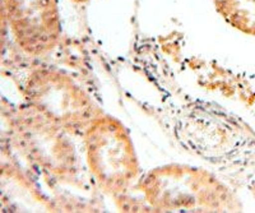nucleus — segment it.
I'll use <instances>...</instances> for the list:
<instances>
[{
	"label": "nucleus",
	"instance_id": "f03ea898",
	"mask_svg": "<svg viewBox=\"0 0 255 213\" xmlns=\"http://www.w3.org/2000/svg\"><path fill=\"white\" fill-rule=\"evenodd\" d=\"M151 212H241L236 185L207 166L165 164L144 170L135 187Z\"/></svg>",
	"mask_w": 255,
	"mask_h": 213
},
{
	"label": "nucleus",
	"instance_id": "39448f33",
	"mask_svg": "<svg viewBox=\"0 0 255 213\" xmlns=\"http://www.w3.org/2000/svg\"><path fill=\"white\" fill-rule=\"evenodd\" d=\"M22 94L27 106L77 137L105 112L97 99L73 74L55 65L33 68L24 79Z\"/></svg>",
	"mask_w": 255,
	"mask_h": 213
},
{
	"label": "nucleus",
	"instance_id": "9d476101",
	"mask_svg": "<svg viewBox=\"0 0 255 213\" xmlns=\"http://www.w3.org/2000/svg\"><path fill=\"white\" fill-rule=\"evenodd\" d=\"M68 3H70L72 5L76 6H86L90 3H92L93 0H67Z\"/></svg>",
	"mask_w": 255,
	"mask_h": 213
},
{
	"label": "nucleus",
	"instance_id": "423d86ee",
	"mask_svg": "<svg viewBox=\"0 0 255 213\" xmlns=\"http://www.w3.org/2000/svg\"><path fill=\"white\" fill-rule=\"evenodd\" d=\"M13 42L29 58H46L63 45L59 0H3Z\"/></svg>",
	"mask_w": 255,
	"mask_h": 213
},
{
	"label": "nucleus",
	"instance_id": "0eeeda50",
	"mask_svg": "<svg viewBox=\"0 0 255 213\" xmlns=\"http://www.w3.org/2000/svg\"><path fill=\"white\" fill-rule=\"evenodd\" d=\"M212 3L229 26L255 37V0H212Z\"/></svg>",
	"mask_w": 255,
	"mask_h": 213
},
{
	"label": "nucleus",
	"instance_id": "f257e3e1",
	"mask_svg": "<svg viewBox=\"0 0 255 213\" xmlns=\"http://www.w3.org/2000/svg\"><path fill=\"white\" fill-rule=\"evenodd\" d=\"M130 60L153 95L139 101L140 106L175 147L234 185L254 174L255 130L249 123L220 104L188 92L156 38L136 33Z\"/></svg>",
	"mask_w": 255,
	"mask_h": 213
},
{
	"label": "nucleus",
	"instance_id": "7ed1b4c3",
	"mask_svg": "<svg viewBox=\"0 0 255 213\" xmlns=\"http://www.w3.org/2000/svg\"><path fill=\"white\" fill-rule=\"evenodd\" d=\"M13 134L23 157L54 185L97 190L84 165L81 137L26 104L13 120Z\"/></svg>",
	"mask_w": 255,
	"mask_h": 213
},
{
	"label": "nucleus",
	"instance_id": "6e6552de",
	"mask_svg": "<svg viewBox=\"0 0 255 213\" xmlns=\"http://www.w3.org/2000/svg\"><path fill=\"white\" fill-rule=\"evenodd\" d=\"M10 37V31H9L8 19H6L5 8H4L3 0H0V56L5 51V47Z\"/></svg>",
	"mask_w": 255,
	"mask_h": 213
},
{
	"label": "nucleus",
	"instance_id": "20e7f679",
	"mask_svg": "<svg viewBox=\"0 0 255 213\" xmlns=\"http://www.w3.org/2000/svg\"><path fill=\"white\" fill-rule=\"evenodd\" d=\"M81 146L88 175L101 196L118 202L135 190L144 170L122 120L102 112L81 135Z\"/></svg>",
	"mask_w": 255,
	"mask_h": 213
},
{
	"label": "nucleus",
	"instance_id": "1a4fd4ad",
	"mask_svg": "<svg viewBox=\"0 0 255 213\" xmlns=\"http://www.w3.org/2000/svg\"><path fill=\"white\" fill-rule=\"evenodd\" d=\"M244 184L247 185L248 192H249V194H250V197H252L253 202L255 203V172L253 174V175H250L249 178L247 179V181H245Z\"/></svg>",
	"mask_w": 255,
	"mask_h": 213
}]
</instances>
